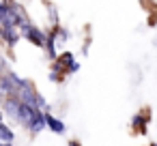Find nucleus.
Returning <instances> with one entry per match:
<instances>
[{"label":"nucleus","mask_w":157,"mask_h":146,"mask_svg":"<svg viewBox=\"0 0 157 146\" xmlns=\"http://www.w3.org/2000/svg\"><path fill=\"white\" fill-rule=\"evenodd\" d=\"M7 13H9V0H2V2H0V24L7 17Z\"/></svg>","instance_id":"13"},{"label":"nucleus","mask_w":157,"mask_h":146,"mask_svg":"<svg viewBox=\"0 0 157 146\" xmlns=\"http://www.w3.org/2000/svg\"><path fill=\"white\" fill-rule=\"evenodd\" d=\"M45 122H48V129L54 131V133H58V135H63V133L67 131L65 122H63L60 118H56L54 114H50V112H45Z\"/></svg>","instance_id":"5"},{"label":"nucleus","mask_w":157,"mask_h":146,"mask_svg":"<svg viewBox=\"0 0 157 146\" xmlns=\"http://www.w3.org/2000/svg\"><path fill=\"white\" fill-rule=\"evenodd\" d=\"M37 90H35V86H33V82L30 80H24V84L15 90V97L22 101V103H26V105H33V107H37Z\"/></svg>","instance_id":"2"},{"label":"nucleus","mask_w":157,"mask_h":146,"mask_svg":"<svg viewBox=\"0 0 157 146\" xmlns=\"http://www.w3.org/2000/svg\"><path fill=\"white\" fill-rule=\"evenodd\" d=\"M39 112H43V110L22 103V110H20V118H17V122H20V125H24V127H28V122H30V120H33V118H35Z\"/></svg>","instance_id":"4"},{"label":"nucleus","mask_w":157,"mask_h":146,"mask_svg":"<svg viewBox=\"0 0 157 146\" xmlns=\"http://www.w3.org/2000/svg\"><path fill=\"white\" fill-rule=\"evenodd\" d=\"M9 69H7V62H5V58L0 56V73H7Z\"/></svg>","instance_id":"14"},{"label":"nucleus","mask_w":157,"mask_h":146,"mask_svg":"<svg viewBox=\"0 0 157 146\" xmlns=\"http://www.w3.org/2000/svg\"><path fill=\"white\" fill-rule=\"evenodd\" d=\"M0 122H5V114H2V110H0Z\"/></svg>","instance_id":"17"},{"label":"nucleus","mask_w":157,"mask_h":146,"mask_svg":"<svg viewBox=\"0 0 157 146\" xmlns=\"http://www.w3.org/2000/svg\"><path fill=\"white\" fill-rule=\"evenodd\" d=\"M78 69H80V62H73V65H71V67H69V73H75V71H78Z\"/></svg>","instance_id":"15"},{"label":"nucleus","mask_w":157,"mask_h":146,"mask_svg":"<svg viewBox=\"0 0 157 146\" xmlns=\"http://www.w3.org/2000/svg\"><path fill=\"white\" fill-rule=\"evenodd\" d=\"M2 110H5L7 116H11V118L17 122V118H20V110H22V101H20L15 95H11V97H7V99H2Z\"/></svg>","instance_id":"3"},{"label":"nucleus","mask_w":157,"mask_h":146,"mask_svg":"<svg viewBox=\"0 0 157 146\" xmlns=\"http://www.w3.org/2000/svg\"><path fill=\"white\" fill-rule=\"evenodd\" d=\"M11 95H15L13 88H11V84L7 82L5 73H0V99H7V97H11Z\"/></svg>","instance_id":"8"},{"label":"nucleus","mask_w":157,"mask_h":146,"mask_svg":"<svg viewBox=\"0 0 157 146\" xmlns=\"http://www.w3.org/2000/svg\"><path fill=\"white\" fill-rule=\"evenodd\" d=\"M131 125H133L140 133H146V118H142V114H136L133 120H131Z\"/></svg>","instance_id":"12"},{"label":"nucleus","mask_w":157,"mask_h":146,"mask_svg":"<svg viewBox=\"0 0 157 146\" xmlns=\"http://www.w3.org/2000/svg\"><path fill=\"white\" fill-rule=\"evenodd\" d=\"M0 140L2 142H15V133H13V129L7 125V122H0Z\"/></svg>","instance_id":"7"},{"label":"nucleus","mask_w":157,"mask_h":146,"mask_svg":"<svg viewBox=\"0 0 157 146\" xmlns=\"http://www.w3.org/2000/svg\"><path fill=\"white\" fill-rule=\"evenodd\" d=\"M20 32H22V37H26L30 43H35V45H39V47H45L48 37H45L35 24H30V20H26V22L20 24Z\"/></svg>","instance_id":"1"},{"label":"nucleus","mask_w":157,"mask_h":146,"mask_svg":"<svg viewBox=\"0 0 157 146\" xmlns=\"http://www.w3.org/2000/svg\"><path fill=\"white\" fill-rule=\"evenodd\" d=\"M69 146H82V144H80L78 140H71V142H69Z\"/></svg>","instance_id":"16"},{"label":"nucleus","mask_w":157,"mask_h":146,"mask_svg":"<svg viewBox=\"0 0 157 146\" xmlns=\"http://www.w3.org/2000/svg\"><path fill=\"white\" fill-rule=\"evenodd\" d=\"M5 77H7V82L11 84L13 92H15V90H17V88H20L22 84H24V77H20V75H17L15 71H7V73H5Z\"/></svg>","instance_id":"9"},{"label":"nucleus","mask_w":157,"mask_h":146,"mask_svg":"<svg viewBox=\"0 0 157 146\" xmlns=\"http://www.w3.org/2000/svg\"><path fill=\"white\" fill-rule=\"evenodd\" d=\"M73 62H75V60H73V54H71V52H65V54H60V56L56 58V65H60V67L67 69V71H69V67H71Z\"/></svg>","instance_id":"10"},{"label":"nucleus","mask_w":157,"mask_h":146,"mask_svg":"<svg viewBox=\"0 0 157 146\" xmlns=\"http://www.w3.org/2000/svg\"><path fill=\"white\" fill-rule=\"evenodd\" d=\"M45 50H48V54H50V58H52V60H56V58H58V54H56V37H54V35H50V37H48V41H45Z\"/></svg>","instance_id":"11"},{"label":"nucleus","mask_w":157,"mask_h":146,"mask_svg":"<svg viewBox=\"0 0 157 146\" xmlns=\"http://www.w3.org/2000/svg\"><path fill=\"white\" fill-rule=\"evenodd\" d=\"M45 127H48V122H45V112H39V114L28 122V127H26V129H28L30 133H41Z\"/></svg>","instance_id":"6"}]
</instances>
